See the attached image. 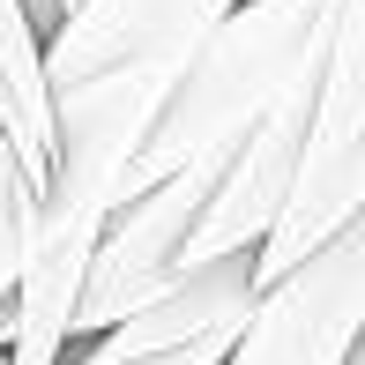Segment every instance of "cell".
Segmentation results:
<instances>
[{
  "mask_svg": "<svg viewBox=\"0 0 365 365\" xmlns=\"http://www.w3.org/2000/svg\"><path fill=\"white\" fill-rule=\"evenodd\" d=\"M231 0H75L45 30L53 90V172L38 194L112 209L127 157L142 149L164 90Z\"/></svg>",
  "mask_w": 365,
  "mask_h": 365,
  "instance_id": "cell-1",
  "label": "cell"
},
{
  "mask_svg": "<svg viewBox=\"0 0 365 365\" xmlns=\"http://www.w3.org/2000/svg\"><path fill=\"white\" fill-rule=\"evenodd\" d=\"M328 23H336V0H231L164 90L142 149L120 172V194L164 172H224V157L254 135L261 112L313 75Z\"/></svg>",
  "mask_w": 365,
  "mask_h": 365,
  "instance_id": "cell-2",
  "label": "cell"
},
{
  "mask_svg": "<svg viewBox=\"0 0 365 365\" xmlns=\"http://www.w3.org/2000/svg\"><path fill=\"white\" fill-rule=\"evenodd\" d=\"M365 224V0H336L321 68L306 90V127L269 231L254 246V291L321 254L336 231Z\"/></svg>",
  "mask_w": 365,
  "mask_h": 365,
  "instance_id": "cell-3",
  "label": "cell"
},
{
  "mask_svg": "<svg viewBox=\"0 0 365 365\" xmlns=\"http://www.w3.org/2000/svg\"><path fill=\"white\" fill-rule=\"evenodd\" d=\"M365 336V224L336 231L276 284L254 291L217 365H358Z\"/></svg>",
  "mask_w": 365,
  "mask_h": 365,
  "instance_id": "cell-4",
  "label": "cell"
},
{
  "mask_svg": "<svg viewBox=\"0 0 365 365\" xmlns=\"http://www.w3.org/2000/svg\"><path fill=\"white\" fill-rule=\"evenodd\" d=\"M246 306H254V254H224L202 269H179L120 321L75 336L60 365H217L239 336Z\"/></svg>",
  "mask_w": 365,
  "mask_h": 365,
  "instance_id": "cell-5",
  "label": "cell"
},
{
  "mask_svg": "<svg viewBox=\"0 0 365 365\" xmlns=\"http://www.w3.org/2000/svg\"><path fill=\"white\" fill-rule=\"evenodd\" d=\"M0 149L38 194L53 172V90H45V30L30 23L23 0H0Z\"/></svg>",
  "mask_w": 365,
  "mask_h": 365,
  "instance_id": "cell-6",
  "label": "cell"
},
{
  "mask_svg": "<svg viewBox=\"0 0 365 365\" xmlns=\"http://www.w3.org/2000/svg\"><path fill=\"white\" fill-rule=\"evenodd\" d=\"M30 179L15 172V157L0 149V306H8V291H15V261H23V231H30Z\"/></svg>",
  "mask_w": 365,
  "mask_h": 365,
  "instance_id": "cell-7",
  "label": "cell"
},
{
  "mask_svg": "<svg viewBox=\"0 0 365 365\" xmlns=\"http://www.w3.org/2000/svg\"><path fill=\"white\" fill-rule=\"evenodd\" d=\"M53 8H60V15H68V8H75V0H53Z\"/></svg>",
  "mask_w": 365,
  "mask_h": 365,
  "instance_id": "cell-8",
  "label": "cell"
}]
</instances>
